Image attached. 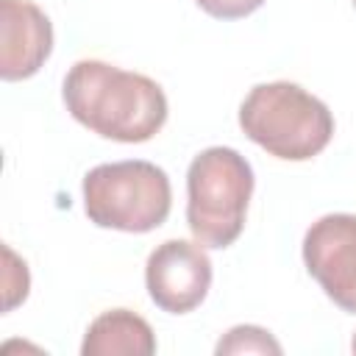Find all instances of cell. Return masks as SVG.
<instances>
[{"label":"cell","instance_id":"11","mask_svg":"<svg viewBox=\"0 0 356 356\" xmlns=\"http://www.w3.org/2000/svg\"><path fill=\"white\" fill-rule=\"evenodd\" d=\"M209 17L217 19H242L253 14L264 0H195Z\"/></svg>","mask_w":356,"mask_h":356},{"label":"cell","instance_id":"7","mask_svg":"<svg viewBox=\"0 0 356 356\" xmlns=\"http://www.w3.org/2000/svg\"><path fill=\"white\" fill-rule=\"evenodd\" d=\"M53 50V25L31 0H0V78L22 81L39 72Z\"/></svg>","mask_w":356,"mask_h":356},{"label":"cell","instance_id":"9","mask_svg":"<svg viewBox=\"0 0 356 356\" xmlns=\"http://www.w3.org/2000/svg\"><path fill=\"white\" fill-rule=\"evenodd\" d=\"M228 353H281V345L270 337V331L259 325H236L217 342V356Z\"/></svg>","mask_w":356,"mask_h":356},{"label":"cell","instance_id":"10","mask_svg":"<svg viewBox=\"0 0 356 356\" xmlns=\"http://www.w3.org/2000/svg\"><path fill=\"white\" fill-rule=\"evenodd\" d=\"M3 256H6V309H14L19 300H25L28 295V267L25 261H19L14 256L11 248H3Z\"/></svg>","mask_w":356,"mask_h":356},{"label":"cell","instance_id":"2","mask_svg":"<svg viewBox=\"0 0 356 356\" xmlns=\"http://www.w3.org/2000/svg\"><path fill=\"white\" fill-rule=\"evenodd\" d=\"M239 125L248 139L284 161H306L334 136L328 106L289 81L253 86L239 106Z\"/></svg>","mask_w":356,"mask_h":356},{"label":"cell","instance_id":"13","mask_svg":"<svg viewBox=\"0 0 356 356\" xmlns=\"http://www.w3.org/2000/svg\"><path fill=\"white\" fill-rule=\"evenodd\" d=\"M350 3H353V6H356V0H350Z\"/></svg>","mask_w":356,"mask_h":356},{"label":"cell","instance_id":"1","mask_svg":"<svg viewBox=\"0 0 356 356\" xmlns=\"http://www.w3.org/2000/svg\"><path fill=\"white\" fill-rule=\"evenodd\" d=\"M67 111L103 139L147 142L167 120V97L156 81L114 64L83 58L64 78Z\"/></svg>","mask_w":356,"mask_h":356},{"label":"cell","instance_id":"3","mask_svg":"<svg viewBox=\"0 0 356 356\" xmlns=\"http://www.w3.org/2000/svg\"><path fill=\"white\" fill-rule=\"evenodd\" d=\"M253 170L234 147H206L186 172V222L203 248H228L245 228Z\"/></svg>","mask_w":356,"mask_h":356},{"label":"cell","instance_id":"12","mask_svg":"<svg viewBox=\"0 0 356 356\" xmlns=\"http://www.w3.org/2000/svg\"><path fill=\"white\" fill-rule=\"evenodd\" d=\"M350 348H353V353H356V334H353V342H350Z\"/></svg>","mask_w":356,"mask_h":356},{"label":"cell","instance_id":"6","mask_svg":"<svg viewBox=\"0 0 356 356\" xmlns=\"http://www.w3.org/2000/svg\"><path fill=\"white\" fill-rule=\"evenodd\" d=\"M150 300L170 314H186L203 303L211 286V261L200 242L167 239L145 264Z\"/></svg>","mask_w":356,"mask_h":356},{"label":"cell","instance_id":"4","mask_svg":"<svg viewBox=\"0 0 356 356\" xmlns=\"http://www.w3.org/2000/svg\"><path fill=\"white\" fill-rule=\"evenodd\" d=\"M170 203V178L150 161L97 164L83 178V209L100 228L128 234L153 231L167 220Z\"/></svg>","mask_w":356,"mask_h":356},{"label":"cell","instance_id":"5","mask_svg":"<svg viewBox=\"0 0 356 356\" xmlns=\"http://www.w3.org/2000/svg\"><path fill=\"white\" fill-rule=\"evenodd\" d=\"M303 264L323 292L356 314V214H325L303 236Z\"/></svg>","mask_w":356,"mask_h":356},{"label":"cell","instance_id":"8","mask_svg":"<svg viewBox=\"0 0 356 356\" xmlns=\"http://www.w3.org/2000/svg\"><path fill=\"white\" fill-rule=\"evenodd\" d=\"M83 356H150L156 353V337L147 320L128 309H111L97 314L81 345Z\"/></svg>","mask_w":356,"mask_h":356}]
</instances>
